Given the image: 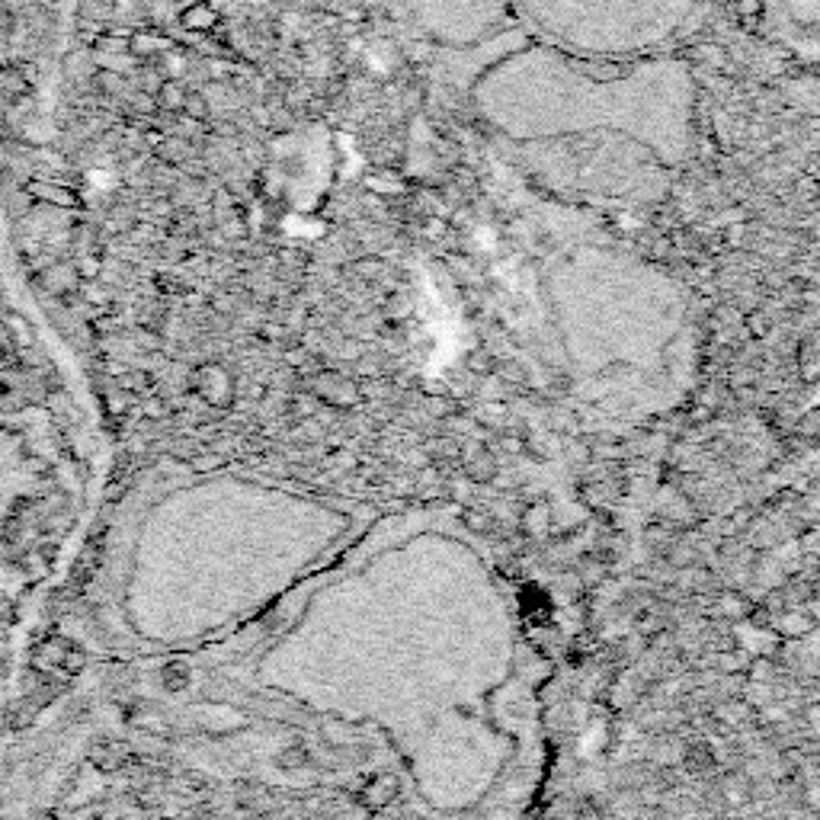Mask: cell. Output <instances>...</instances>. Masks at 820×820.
Returning a JSON list of instances; mask_svg holds the SVG:
<instances>
[{
  "label": "cell",
  "mask_w": 820,
  "mask_h": 820,
  "mask_svg": "<svg viewBox=\"0 0 820 820\" xmlns=\"http://www.w3.org/2000/svg\"><path fill=\"white\" fill-rule=\"evenodd\" d=\"M353 721H372L404 756L417 792L462 811L497 785L513 737L497 696L516 670L510 596L475 548L410 532L353 583Z\"/></svg>",
  "instance_id": "1"
},
{
  "label": "cell",
  "mask_w": 820,
  "mask_h": 820,
  "mask_svg": "<svg viewBox=\"0 0 820 820\" xmlns=\"http://www.w3.org/2000/svg\"><path fill=\"white\" fill-rule=\"evenodd\" d=\"M548 295L571 375L590 404L654 417L683 401L696 327L670 276L632 254L583 247L555 263Z\"/></svg>",
  "instance_id": "2"
},
{
  "label": "cell",
  "mask_w": 820,
  "mask_h": 820,
  "mask_svg": "<svg viewBox=\"0 0 820 820\" xmlns=\"http://www.w3.org/2000/svg\"><path fill=\"white\" fill-rule=\"evenodd\" d=\"M475 100L519 145L615 132L648 145L667 167H680L692 145V84L676 65H638L603 81L561 55H519L484 74Z\"/></svg>",
  "instance_id": "3"
}]
</instances>
